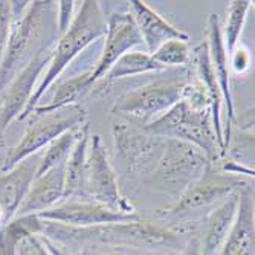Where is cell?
Returning <instances> with one entry per match:
<instances>
[{
    "label": "cell",
    "mask_w": 255,
    "mask_h": 255,
    "mask_svg": "<svg viewBox=\"0 0 255 255\" xmlns=\"http://www.w3.org/2000/svg\"><path fill=\"white\" fill-rule=\"evenodd\" d=\"M252 6L254 2H251V0H234V2H229L228 18L225 23V28L222 29V37L228 55L239 46L245 23L248 18V12Z\"/></svg>",
    "instance_id": "cell-23"
},
{
    "label": "cell",
    "mask_w": 255,
    "mask_h": 255,
    "mask_svg": "<svg viewBox=\"0 0 255 255\" xmlns=\"http://www.w3.org/2000/svg\"><path fill=\"white\" fill-rule=\"evenodd\" d=\"M38 165L40 159L32 154L0 174V206L3 208L8 222L15 217L23 199L26 197L37 176Z\"/></svg>",
    "instance_id": "cell-16"
},
{
    "label": "cell",
    "mask_w": 255,
    "mask_h": 255,
    "mask_svg": "<svg viewBox=\"0 0 255 255\" xmlns=\"http://www.w3.org/2000/svg\"><path fill=\"white\" fill-rule=\"evenodd\" d=\"M86 117V110L77 104L48 113H31V123L17 145L8 150L2 171H8L23 159L37 154L61 134L83 127Z\"/></svg>",
    "instance_id": "cell-6"
},
{
    "label": "cell",
    "mask_w": 255,
    "mask_h": 255,
    "mask_svg": "<svg viewBox=\"0 0 255 255\" xmlns=\"http://www.w3.org/2000/svg\"><path fill=\"white\" fill-rule=\"evenodd\" d=\"M255 246V211L252 185L240 190L236 220L219 255H254Z\"/></svg>",
    "instance_id": "cell-17"
},
{
    "label": "cell",
    "mask_w": 255,
    "mask_h": 255,
    "mask_svg": "<svg viewBox=\"0 0 255 255\" xmlns=\"http://www.w3.org/2000/svg\"><path fill=\"white\" fill-rule=\"evenodd\" d=\"M239 194L240 191L226 197L223 203L219 205L206 217V222L203 225V237L199 239L202 255H219L231 231V226L236 220Z\"/></svg>",
    "instance_id": "cell-19"
},
{
    "label": "cell",
    "mask_w": 255,
    "mask_h": 255,
    "mask_svg": "<svg viewBox=\"0 0 255 255\" xmlns=\"http://www.w3.org/2000/svg\"><path fill=\"white\" fill-rule=\"evenodd\" d=\"M191 74L188 67L170 69L167 77H157L121 95L112 106V113L120 115L131 124L145 126L182 100L185 87L191 81Z\"/></svg>",
    "instance_id": "cell-4"
},
{
    "label": "cell",
    "mask_w": 255,
    "mask_h": 255,
    "mask_svg": "<svg viewBox=\"0 0 255 255\" xmlns=\"http://www.w3.org/2000/svg\"><path fill=\"white\" fill-rule=\"evenodd\" d=\"M0 147H2V133H0Z\"/></svg>",
    "instance_id": "cell-32"
},
{
    "label": "cell",
    "mask_w": 255,
    "mask_h": 255,
    "mask_svg": "<svg viewBox=\"0 0 255 255\" xmlns=\"http://www.w3.org/2000/svg\"><path fill=\"white\" fill-rule=\"evenodd\" d=\"M180 255H202L199 237H191V239L187 242V245H185V248H183V251L180 252Z\"/></svg>",
    "instance_id": "cell-31"
},
{
    "label": "cell",
    "mask_w": 255,
    "mask_h": 255,
    "mask_svg": "<svg viewBox=\"0 0 255 255\" xmlns=\"http://www.w3.org/2000/svg\"><path fill=\"white\" fill-rule=\"evenodd\" d=\"M14 255H49V252L44 248L40 236L25 231L14 245Z\"/></svg>",
    "instance_id": "cell-26"
},
{
    "label": "cell",
    "mask_w": 255,
    "mask_h": 255,
    "mask_svg": "<svg viewBox=\"0 0 255 255\" xmlns=\"http://www.w3.org/2000/svg\"><path fill=\"white\" fill-rule=\"evenodd\" d=\"M51 54L52 51H48L35 57L11 80L5 89L3 95L0 97V133L14 120H18L21 113L26 110L44 67H48L51 61Z\"/></svg>",
    "instance_id": "cell-13"
},
{
    "label": "cell",
    "mask_w": 255,
    "mask_h": 255,
    "mask_svg": "<svg viewBox=\"0 0 255 255\" xmlns=\"http://www.w3.org/2000/svg\"><path fill=\"white\" fill-rule=\"evenodd\" d=\"M104 37L106 43L101 51V55L94 67V71H90L94 86L104 78L109 69L123 55L128 54L136 46L144 44L141 32H139L130 12H113L112 15H109L107 31Z\"/></svg>",
    "instance_id": "cell-12"
},
{
    "label": "cell",
    "mask_w": 255,
    "mask_h": 255,
    "mask_svg": "<svg viewBox=\"0 0 255 255\" xmlns=\"http://www.w3.org/2000/svg\"><path fill=\"white\" fill-rule=\"evenodd\" d=\"M142 130L154 136L188 142L202 150L213 164L223 156L213 126L211 109L194 107L183 98L160 117L142 126Z\"/></svg>",
    "instance_id": "cell-5"
},
{
    "label": "cell",
    "mask_w": 255,
    "mask_h": 255,
    "mask_svg": "<svg viewBox=\"0 0 255 255\" xmlns=\"http://www.w3.org/2000/svg\"><path fill=\"white\" fill-rule=\"evenodd\" d=\"M206 46L208 54H210L211 66L217 80V84L220 87L223 103L226 106V128L223 130V145L226 150L229 134L233 131V124L236 120L234 112V101H233V92H231V81H229V55L225 49V43L222 37V26L217 14H211L206 21ZM225 156V153H223Z\"/></svg>",
    "instance_id": "cell-14"
},
{
    "label": "cell",
    "mask_w": 255,
    "mask_h": 255,
    "mask_svg": "<svg viewBox=\"0 0 255 255\" xmlns=\"http://www.w3.org/2000/svg\"><path fill=\"white\" fill-rule=\"evenodd\" d=\"M229 64L236 74H243L251 67V54L243 46L237 48L229 54Z\"/></svg>",
    "instance_id": "cell-29"
},
{
    "label": "cell",
    "mask_w": 255,
    "mask_h": 255,
    "mask_svg": "<svg viewBox=\"0 0 255 255\" xmlns=\"http://www.w3.org/2000/svg\"><path fill=\"white\" fill-rule=\"evenodd\" d=\"M130 14L141 32L142 41L147 46L148 54H153L160 44L170 40H185L188 41L190 35L156 12L147 2L142 0H130Z\"/></svg>",
    "instance_id": "cell-15"
},
{
    "label": "cell",
    "mask_w": 255,
    "mask_h": 255,
    "mask_svg": "<svg viewBox=\"0 0 255 255\" xmlns=\"http://www.w3.org/2000/svg\"><path fill=\"white\" fill-rule=\"evenodd\" d=\"M81 128L83 127L61 134L58 139H55L54 142H51L48 147H46V153L40 159V165H38L35 177L44 174L46 171H49V170H52V168H55L58 165L66 164L69 154H71L75 142L78 141V137L81 134Z\"/></svg>",
    "instance_id": "cell-24"
},
{
    "label": "cell",
    "mask_w": 255,
    "mask_h": 255,
    "mask_svg": "<svg viewBox=\"0 0 255 255\" xmlns=\"http://www.w3.org/2000/svg\"><path fill=\"white\" fill-rule=\"evenodd\" d=\"M92 86H94V83H92L90 72H83L74 78H67L57 84L52 100L46 104H38L32 110V113H48L69 106H75L92 89Z\"/></svg>",
    "instance_id": "cell-21"
},
{
    "label": "cell",
    "mask_w": 255,
    "mask_h": 255,
    "mask_svg": "<svg viewBox=\"0 0 255 255\" xmlns=\"http://www.w3.org/2000/svg\"><path fill=\"white\" fill-rule=\"evenodd\" d=\"M75 2L74 0H61L57 2V15H58V35H63L75 17Z\"/></svg>",
    "instance_id": "cell-28"
},
{
    "label": "cell",
    "mask_w": 255,
    "mask_h": 255,
    "mask_svg": "<svg viewBox=\"0 0 255 255\" xmlns=\"http://www.w3.org/2000/svg\"><path fill=\"white\" fill-rule=\"evenodd\" d=\"M14 17L15 15H14L12 2H0V64L3 61L8 48Z\"/></svg>",
    "instance_id": "cell-27"
},
{
    "label": "cell",
    "mask_w": 255,
    "mask_h": 255,
    "mask_svg": "<svg viewBox=\"0 0 255 255\" xmlns=\"http://www.w3.org/2000/svg\"><path fill=\"white\" fill-rule=\"evenodd\" d=\"M37 217L41 220L55 222L60 225L74 226V228H89L98 225L141 220V216L137 213L127 214L121 211H115L109 206L100 205L97 202L83 200V199H72L69 202L58 203L57 206L51 208V210L37 214Z\"/></svg>",
    "instance_id": "cell-11"
},
{
    "label": "cell",
    "mask_w": 255,
    "mask_h": 255,
    "mask_svg": "<svg viewBox=\"0 0 255 255\" xmlns=\"http://www.w3.org/2000/svg\"><path fill=\"white\" fill-rule=\"evenodd\" d=\"M249 185L252 183L243 176L223 173L211 162L206 167L205 173L183 190L179 200L171 208V214H180L190 210H197L202 206H208L214 202L229 197L231 194L249 187Z\"/></svg>",
    "instance_id": "cell-10"
},
{
    "label": "cell",
    "mask_w": 255,
    "mask_h": 255,
    "mask_svg": "<svg viewBox=\"0 0 255 255\" xmlns=\"http://www.w3.org/2000/svg\"><path fill=\"white\" fill-rule=\"evenodd\" d=\"M112 255H118V254H112Z\"/></svg>",
    "instance_id": "cell-33"
},
{
    "label": "cell",
    "mask_w": 255,
    "mask_h": 255,
    "mask_svg": "<svg viewBox=\"0 0 255 255\" xmlns=\"http://www.w3.org/2000/svg\"><path fill=\"white\" fill-rule=\"evenodd\" d=\"M58 38L57 2H28L20 17H14L8 48L0 64V97L21 69L40 54L52 51Z\"/></svg>",
    "instance_id": "cell-1"
},
{
    "label": "cell",
    "mask_w": 255,
    "mask_h": 255,
    "mask_svg": "<svg viewBox=\"0 0 255 255\" xmlns=\"http://www.w3.org/2000/svg\"><path fill=\"white\" fill-rule=\"evenodd\" d=\"M83 200L97 202L115 211L127 214L136 213L120 191L117 173L110 164L109 154L100 134L90 136L84 168Z\"/></svg>",
    "instance_id": "cell-7"
},
{
    "label": "cell",
    "mask_w": 255,
    "mask_h": 255,
    "mask_svg": "<svg viewBox=\"0 0 255 255\" xmlns=\"http://www.w3.org/2000/svg\"><path fill=\"white\" fill-rule=\"evenodd\" d=\"M106 31H107V20L100 2H97V0H84V2H81V8L75 14L71 26H69V29L63 35H60L55 48L52 49L48 69H46L41 81L37 84L26 110L18 118L20 121L29 118L32 110L40 104L41 97L66 71V67L87 46L104 37Z\"/></svg>",
    "instance_id": "cell-3"
},
{
    "label": "cell",
    "mask_w": 255,
    "mask_h": 255,
    "mask_svg": "<svg viewBox=\"0 0 255 255\" xmlns=\"http://www.w3.org/2000/svg\"><path fill=\"white\" fill-rule=\"evenodd\" d=\"M150 55L165 71H170V69L188 67L191 64L193 49L190 48V43L185 40H170L160 44Z\"/></svg>",
    "instance_id": "cell-25"
},
{
    "label": "cell",
    "mask_w": 255,
    "mask_h": 255,
    "mask_svg": "<svg viewBox=\"0 0 255 255\" xmlns=\"http://www.w3.org/2000/svg\"><path fill=\"white\" fill-rule=\"evenodd\" d=\"M41 220V219H40ZM180 231L162 228L142 219L137 222L109 223L89 228H74L55 222L41 220L40 236L60 245H118L136 248L177 246L182 242Z\"/></svg>",
    "instance_id": "cell-2"
},
{
    "label": "cell",
    "mask_w": 255,
    "mask_h": 255,
    "mask_svg": "<svg viewBox=\"0 0 255 255\" xmlns=\"http://www.w3.org/2000/svg\"><path fill=\"white\" fill-rule=\"evenodd\" d=\"M113 141L120 160L128 174L151 173L164 151L167 137L136 128L134 124H115Z\"/></svg>",
    "instance_id": "cell-8"
},
{
    "label": "cell",
    "mask_w": 255,
    "mask_h": 255,
    "mask_svg": "<svg viewBox=\"0 0 255 255\" xmlns=\"http://www.w3.org/2000/svg\"><path fill=\"white\" fill-rule=\"evenodd\" d=\"M64 165H58L34 179L31 188L23 199L17 216L40 214L61 203L64 199Z\"/></svg>",
    "instance_id": "cell-18"
},
{
    "label": "cell",
    "mask_w": 255,
    "mask_h": 255,
    "mask_svg": "<svg viewBox=\"0 0 255 255\" xmlns=\"http://www.w3.org/2000/svg\"><path fill=\"white\" fill-rule=\"evenodd\" d=\"M40 239H41L44 248L48 249L49 255H71L64 248L60 246V243H57V242H54V240H51L48 237H44V236H40Z\"/></svg>",
    "instance_id": "cell-30"
},
{
    "label": "cell",
    "mask_w": 255,
    "mask_h": 255,
    "mask_svg": "<svg viewBox=\"0 0 255 255\" xmlns=\"http://www.w3.org/2000/svg\"><path fill=\"white\" fill-rule=\"evenodd\" d=\"M150 72H165V69L160 64H157L148 52H139V51H130L128 54L123 55L117 63H115L109 72L104 75V78L100 83L112 84L117 80L133 77V75H142Z\"/></svg>",
    "instance_id": "cell-22"
},
{
    "label": "cell",
    "mask_w": 255,
    "mask_h": 255,
    "mask_svg": "<svg viewBox=\"0 0 255 255\" xmlns=\"http://www.w3.org/2000/svg\"><path fill=\"white\" fill-rule=\"evenodd\" d=\"M89 124L86 123L81 128V134L75 142L71 154H69L64 165V199H83L84 187V168H86V156L90 142Z\"/></svg>",
    "instance_id": "cell-20"
},
{
    "label": "cell",
    "mask_w": 255,
    "mask_h": 255,
    "mask_svg": "<svg viewBox=\"0 0 255 255\" xmlns=\"http://www.w3.org/2000/svg\"><path fill=\"white\" fill-rule=\"evenodd\" d=\"M210 164L211 160L197 147L176 139H167L153 177L162 185L174 188L183 187L185 190L205 173Z\"/></svg>",
    "instance_id": "cell-9"
}]
</instances>
